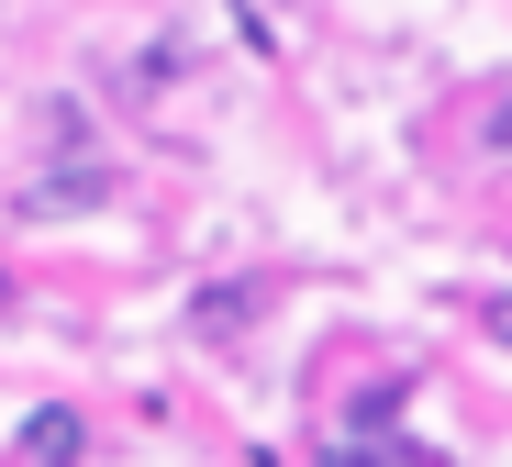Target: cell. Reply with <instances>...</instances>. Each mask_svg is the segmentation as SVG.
Here are the masks:
<instances>
[{"instance_id":"1","label":"cell","mask_w":512,"mask_h":467,"mask_svg":"<svg viewBox=\"0 0 512 467\" xmlns=\"http://www.w3.org/2000/svg\"><path fill=\"white\" fill-rule=\"evenodd\" d=\"M90 201H112V167H45L23 190V212H90Z\"/></svg>"},{"instance_id":"2","label":"cell","mask_w":512,"mask_h":467,"mask_svg":"<svg viewBox=\"0 0 512 467\" xmlns=\"http://www.w3.org/2000/svg\"><path fill=\"white\" fill-rule=\"evenodd\" d=\"M67 445H78V412H34L23 423V456L34 467H67Z\"/></svg>"},{"instance_id":"3","label":"cell","mask_w":512,"mask_h":467,"mask_svg":"<svg viewBox=\"0 0 512 467\" xmlns=\"http://www.w3.org/2000/svg\"><path fill=\"white\" fill-rule=\"evenodd\" d=\"M245 312H268V290H256V278H234V290L201 301V334H223V323H245Z\"/></svg>"},{"instance_id":"4","label":"cell","mask_w":512,"mask_h":467,"mask_svg":"<svg viewBox=\"0 0 512 467\" xmlns=\"http://www.w3.org/2000/svg\"><path fill=\"white\" fill-rule=\"evenodd\" d=\"M346 445H357V434H346ZM357 467H446V456H435V445H357Z\"/></svg>"},{"instance_id":"5","label":"cell","mask_w":512,"mask_h":467,"mask_svg":"<svg viewBox=\"0 0 512 467\" xmlns=\"http://www.w3.org/2000/svg\"><path fill=\"white\" fill-rule=\"evenodd\" d=\"M490 334H501V345H512V301H490Z\"/></svg>"},{"instance_id":"6","label":"cell","mask_w":512,"mask_h":467,"mask_svg":"<svg viewBox=\"0 0 512 467\" xmlns=\"http://www.w3.org/2000/svg\"><path fill=\"white\" fill-rule=\"evenodd\" d=\"M0 312H12V278H0Z\"/></svg>"}]
</instances>
